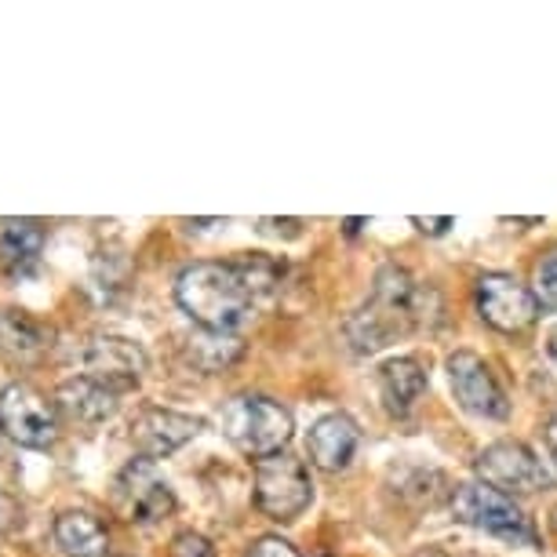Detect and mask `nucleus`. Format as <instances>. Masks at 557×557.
Instances as JSON below:
<instances>
[{
    "label": "nucleus",
    "mask_w": 557,
    "mask_h": 557,
    "mask_svg": "<svg viewBox=\"0 0 557 557\" xmlns=\"http://www.w3.org/2000/svg\"><path fill=\"white\" fill-rule=\"evenodd\" d=\"M430 318V292L419 288L412 273L401 267H383L375 277L372 302L361 307L346 321V335H350L357 354H375L391 346L397 335H408L423 329Z\"/></svg>",
    "instance_id": "1"
},
{
    "label": "nucleus",
    "mask_w": 557,
    "mask_h": 557,
    "mask_svg": "<svg viewBox=\"0 0 557 557\" xmlns=\"http://www.w3.org/2000/svg\"><path fill=\"white\" fill-rule=\"evenodd\" d=\"M45 226L37 219H0V270L8 273H23L40 259L45 248Z\"/></svg>",
    "instance_id": "15"
},
{
    "label": "nucleus",
    "mask_w": 557,
    "mask_h": 557,
    "mask_svg": "<svg viewBox=\"0 0 557 557\" xmlns=\"http://www.w3.org/2000/svg\"><path fill=\"white\" fill-rule=\"evenodd\" d=\"M0 434L23 448H51L59 437V405L37 386L12 383L0 391Z\"/></svg>",
    "instance_id": "5"
},
{
    "label": "nucleus",
    "mask_w": 557,
    "mask_h": 557,
    "mask_svg": "<svg viewBox=\"0 0 557 557\" xmlns=\"http://www.w3.org/2000/svg\"><path fill=\"white\" fill-rule=\"evenodd\" d=\"M172 557H215V546L201 532H178L172 540Z\"/></svg>",
    "instance_id": "20"
},
{
    "label": "nucleus",
    "mask_w": 557,
    "mask_h": 557,
    "mask_svg": "<svg viewBox=\"0 0 557 557\" xmlns=\"http://www.w3.org/2000/svg\"><path fill=\"white\" fill-rule=\"evenodd\" d=\"M357 441H361V434H357V423L350 416L335 412V416H324L318 419V423L310 426V459L318 462L321 470H329V474H335V470L350 467L354 451H357Z\"/></svg>",
    "instance_id": "13"
},
{
    "label": "nucleus",
    "mask_w": 557,
    "mask_h": 557,
    "mask_svg": "<svg viewBox=\"0 0 557 557\" xmlns=\"http://www.w3.org/2000/svg\"><path fill=\"white\" fill-rule=\"evenodd\" d=\"M143 372H146V350L139 343L124 339V335H99L84 350V375L110 386L117 397L135 391Z\"/></svg>",
    "instance_id": "9"
},
{
    "label": "nucleus",
    "mask_w": 557,
    "mask_h": 557,
    "mask_svg": "<svg viewBox=\"0 0 557 557\" xmlns=\"http://www.w3.org/2000/svg\"><path fill=\"white\" fill-rule=\"evenodd\" d=\"M55 543L66 557H107L110 535L99 518L84 510H66L55 518Z\"/></svg>",
    "instance_id": "16"
},
{
    "label": "nucleus",
    "mask_w": 557,
    "mask_h": 557,
    "mask_svg": "<svg viewBox=\"0 0 557 557\" xmlns=\"http://www.w3.org/2000/svg\"><path fill=\"white\" fill-rule=\"evenodd\" d=\"M550 524H554V532H557V510L550 513Z\"/></svg>",
    "instance_id": "26"
},
{
    "label": "nucleus",
    "mask_w": 557,
    "mask_h": 557,
    "mask_svg": "<svg viewBox=\"0 0 557 557\" xmlns=\"http://www.w3.org/2000/svg\"><path fill=\"white\" fill-rule=\"evenodd\" d=\"M245 557H299V550L281 535H262L245 550Z\"/></svg>",
    "instance_id": "21"
},
{
    "label": "nucleus",
    "mask_w": 557,
    "mask_h": 557,
    "mask_svg": "<svg viewBox=\"0 0 557 557\" xmlns=\"http://www.w3.org/2000/svg\"><path fill=\"white\" fill-rule=\"evenodd\" d=\"M474 467H478V478L496 492H503V496H513V492L529 496V492L554 485L543 459L535 456L529 445H521V441H496V445H488L481 451Z\"/></svg>",
    "instance_id": "7"
},
{
    "label": "nucleus",
    "mask_w": 557,
    "mask_h": 557,
    "mask_svg": "<svg viewBox=\"0 0 557 557\" xmlns=\"http://www.w3.org/2000/svg\"><path fill=\"white\" fill-rule=\"evenodd\" d=\"M313 485L310 474L296 456H270L259 459L256 467V503L262 513H270L273 521H296L302 510L310 507Z\"/></svg>",
    "instance_id": "6"
},
{
    "label": "nucleus",
    "mask_w": 557,
    "mask_h": 557,
    "mask_svg": "<svg viewBox=\"0 0 557 557\" xmlns=\"http://www.w3.org/2000/svg\"><path fill=\"white\" fill-rule=\"evenodd\" d=\"M55 405L70 419H77V423H102V419H110L117 412V394L81 372L59 386Z\"/></svg>",
    "instance_id": "14"
},
{
    "label": "nucleus",
    "mask_w": 557,
    "mask_h": 557,
    "mask_svg": "<svg viewBox=\"0 0 557 557\" xmlns=\"http://www.w3.org/2000/svg\"><path fill=\"white\" fill-rule=\"evenodd\" d=\"M550 357H554V361H557V329L550 332Z\"/></svg>",
    "instance_id": "24"
},
{
    "label": "nucleus",
    "mask_w": 557,
    "mask_h": 557,
    "mask_svg": "<svg viewBox=\"0 0 557 557\" xmlns=\"http://www.w3.org/2000/svg\"><path fill=\"white\" fill-rule=\"evenodd\" d=\"M416 557H445V554H441V550H419Z\"/></svg>",
    "instance_id": "25"
},
{
    "label": "nucleus",
    "mask_w": 557,
    "mask_h": 557,
    "mask_svg": "<svg viewBox=\"0 0 557 557\" xmlns=\"http://www.w3.org/2000/svg\"><path fill=\"white\" fill-rule=\"evenodd\" d=\"M117 503L135 524H153L175 510V496L168 481L157 474L153 459H135L117 478Z\"/></svg>",
    "instance_id": "11"
},
{
    "label": "nucleus",
    "mask_w": 557,
    "mask_h": 557,
    "mask_svg": "<svg viewBox=\"0 0 557 557\" xmlns=\"http://www.w3.org/2000/svg\"><path fill=\"white\" fill-rule=\"evenodd\" d=\"M223 434L251 459L281 456L292 441V416L270 397H234L223 408Z\"/></svg>",
    "instance_id": "3"
},
{
    "label": "nucleus",
    "mask_w": 557,
    "mask_h": 557,
    "mask_svg": "<svg viewBox=\"0 0 557 557\" xmlns=\"http://www.w3.org/2000/svg\"><path fill=\"white\" fill-rule=\"evenodd\" d=\"M451 518L470 524V529L499 535L507 543L535 546V529L524 518V510L513 503V496H503V492L485 485V481H467V485L456 488V496H451Z\"/></svg>",
    "instance_id": "4"
},
{
    "label": "nucleus",
    "mask_w": 557,
    "mask_h": 557,
    "mask_svg": "<svg viewBox=\"0 0 557 557\" xmlns=\"http://www.w3.org/2000/svg\"><path fill=\"white\" fill-rule=\"evenodd\" d=\"M532 296L543 310H557V248L546 251V256L540 259V267H535Z\"/></svg>",
    "instance_id": "19"
},
{
    "label": "nucleus",
    "mask_w": 557,
    "mask_h": 557,
    "mask_svg": "<svg viewBox=\"0 0 557 557\" xmlns=\"http://www.w3.org/2000/svg\"><path fill=\"white\" fill-rule=\"evenodd\" d=\"M201 419L183 416L175 408H143L132 419V441L143 451V459H161L172 456L175 448H183L186 441H194L201 434Z\"/></svg>",
    "instance_id": "12"
},
{
    "label": "nucleus",
    "mask_w": 557,
    "mask_h": 557,
    "mask_svg": "<svg viewBox=\"0 0 557 557\" xmlns=\"http://www.w3.org/2000/svg\"><path fill=\"white\" fill-rule=\"evenodd\" d=\"M175 299L186 318L215 335L240 329L256 310V296H251L248 281L240 277L237 262H194V267H186L175 281Z\"/></svg>",
    "instance_id": "2"
},
{
    "label": "nucleus",
    "mask_w": 557,
    "mask_h": 557,
    "mask_svg": "<svg viewBox=\"0 0 557 557\" xmlns=\"http://www.w3.org/2000/svg\"><path fill=\"white\" fill-rule=\"evenodd\" d=\"M546 448H550V456L557 459V412L550 416V423H546Z\"/></svg>",
    "instance_id": "23"
},
{
    "label": "nucleus",
    "mask_w": 557,
    "mask_h": 557,
    "mask_svg": "<svg viewBox=\"0 0 557 557\" xmlns=\"http://www.w3.org/2000/svg\"><path fill=\"white\" fill-rule=\"evenodd\" d=\"M478 310L496 332H524L540 318V302L510 273H485L478 281Z\"/></svg>",
    "instance_id": "8"
},
{
    "label": "nucleus",
    "mask_w": 557,
    "mask_h": 557,
    "mask_svg": "<svg viewBox=\"0 0 557 557\" xmlns=\"http://www.w3.org/2000/svg\"><path fill=\"white\" fill-rule=\"evenodd\" d=\"M40 339V329L29 318H23V313H15L12 310H0V350L4 354H18L23 357L26 350H37V346H45V343H37Z\"/></svg>",
    "instance_id": "18"
},
{
    "label": "nucleus",
    "mask_w": 557,
    "mask_h": 557,
    "mask_svg": "<svg viewBox=\"0 0 557 557\" xmlns=\"http://www.w3.org/2000/svg\"><path fill=\"white\" fill-rule=\"evenodd\" d=\"M448 380H451V394L456 401L474 416L485 419H507L510 416V401L503 394V386L496 383L492 368L481 361L478 354L459 350L448 357Z\"/></svg>",
    "instance_id": "10"
},
{
    "label": "nucleus",
    "mask_w": 557,
    "mask_h": 557,
    "mask_svg": "<svg viewBox=\"0 0 557 557\" xmlns=\"http://www.w3.org/2000/svg\"><path fill=\"white\" fill-rule=\"evenodd\" d=\"M380 391L383 401L394 408V412H408L419 397L426 394V372L416 357H394L380 368Z\"/></svg>",
    "instance_id": "17"
},
{
    "label": "nucleus",
    "mask_w": 557,
    "mask_h": 557,
    "mask_svg": "<svg viewBox=\"0 0 557 557\" xmlns=\"http://www.w3.org/2000/svg\"><path fill=\"white\" fill-rule=\"evenodd\" d=\"M451 223H456V219H451V215H441V219H412V226H419V230H423V234H445V230L451 226Z\"/></svg>",
    "instance_id": "22"
}]
</instances>
